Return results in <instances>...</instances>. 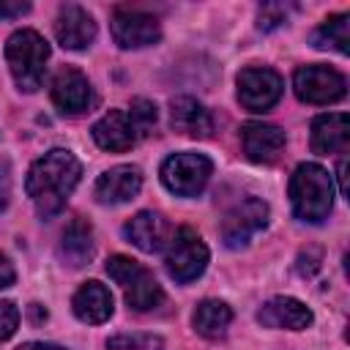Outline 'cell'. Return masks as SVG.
<instances>
[{
    "label": "cell",
    "instance_id": "1",
    "mask_svg": "<svg viewBox=\"0 0 350 350\" xmlns=\"http://www.w3.org/2000/svg\"><path fill=\"white\" fill-rule=\"evenodd\" d=\"M82 175V164L71 150L52 148L41 159H36L25 178V191L33 200L38 216L52 219L63 211L66 200L77 189Z\"/></svg>",
    "mask_w": 350,
    "mask_h": 350
},
{
    "label": "cell",
    "instance_id": "2",
    "mask_svg": "<svg viewBox=\"0 0 350 350\" xmlns=\"http://www.w3.org/2000/svg\"><path fill=\"white\" fill-rule=\"evenodd\" d=\"M290 202L301 221H323L334 205V180L320 164H298L290 175Z\"/></svg>",
    "mask_w": 350,
    "mask_h": 350
},
{
    "label": "cell",
    "instance_id": "3",
    "mask_svg": "<svg viewBox=\"0 0 350 350\" xmlns=\"http://www.w3.org/2000/svg\"><path fill=\"white\" fill-rule=\"evenodd\" d=\"M5 60H8L11 77L19 85V90L33 93V90L41 88L44 68H46V60H49V44L36 30L22 27V30L8 36Z\"/></svg>",
    "mask_w": 350,
    "mask_h": 350
},
{
    "label": "cell",
    "instance_id": "4",
    "mask_svg": "<svg viewBox=\"0 0 350 350\" xmlns=\"http://www.w3.org/2000/svg\"><path fill=\"white\" fill-rule=\"evenodd\" d=\"M107 273H109V279H115L120 284V290L126 295V304L134 312H150L164 301V293H161L159 282L153 279V273L131 257H123V254L109 257L107 260Z\"/></svg>",
    "mask_w": 350,
    "mask_h": 350
},
{
    "label": "cell",
    "instance_id": "5",
    "mask_svg": "<svg viewBox=\"0 0 350 350\" xmlns=\"http://www.w3.org/2000/svg\"><path fill=\"white\" fill-rule=\"evenodd\" d=\"M208 246L202 243V238L191 230V227H180L170 243H167V257H164V265H167V273L186 284V282H194L205 265H208Z\"/></svg>",
    "mask_w": 350,
    "mask_h": 350
},
{
    "label": "cell",
    "instance_id": "6",
    "mask_svg": "<svg viewBox=\"0 0 350 350\" xmlns=\"http://www.w3.org/2000/svg\"><path fill=\"white\" fill-rule=\"evenodd\" d=\"M213 164L202 153H175L161 164V183L178 197H197L211 180Z\"/></svg>",
    "mask_w": 350,
    "mask_h": 350
},
{
    "label": "cell",
    "instance_id": "7",
    "mask_svg": "<svg viewBox=\"0 0 350 350\" xmlns=\"http://www.w3.org/2000/svg\"><path fill=\"white\" fill-rule=\"evenodd\" d=\"M293 88H295V96L306 104H334L347 93L345 77L336 68H328L320 63L298 68L293 77Z\"/></svg>",
    "mask_w": 350,
    "mask_h": 350
},
{
    "label": "cell",
    "instance_id": "8",
    "mask_svg": "<svg viewBox=\"0 0 350 350\" xmlns=\"http://www.w3.org/2000/svg\"><path fill=\"white\" fill-rule=\"evenodd\" d=\"M284 93V82L273 68L252 66L238 74V101L249 112H268Z\"/></svg>",
    "mask_w": 350,
    "mask_h": 350
},
{
    "label": "cell",
    "instance_id": "9",
    "mask_svg": "<svg viewBox=\"0 0 350 350\" xmlns=\"http://www.w3.org/2000/svg\"><path fill=\"white\" fill-rule=\"evenodd\" d=\"M268 224V205L260 197H246L243 202L232 205L221 221V241L230 249L246 246L260 230Z\"/></svg>",
    "mask_w": 350,
    "mask_h": 350
},
{
    "label": "cell",
    "instance_id": "10",
    "mask_svg": "<svg viewBox=\"0 0 350 350\" xmlns=\"http://www.w3.org/2000/svg\"><path fill=\"white\" fill-rule=\"evenodd\" d=\"M109 30L120 49H142L161 38L159 19L150 14H142V11H131V8L112 11Z\"/></svg>",
    "mask_w": 350,
    "mask_h": 350
},
{
    "label": "cell",
    "instance_id": "11",
    "mask_svg": "<svg viewBox=\"0 0 350 350\" xmlns=\"http://www.w3.org/2000/svg\"><path fill=\"white\" fill-rule=\"evenodd\" d=\"M49 96L52 104L63 112V115H82L93 107V88L88 82V77L71 66H63L49 85Z\"/></svg>",
    "mask_w": 350,
    "mask_h": 350
},
{
    "label": "cell",
    "instance_id": "12",
    "mask_svg": "<svg viewBox=\"0 0 350 350\" xmlns=\"http://www.w3.org/2000/svg\"><path fill=\"white\" fill-rule=\"evenodd\" d=\"M123 235L137 249L153 254V252H161L170 243L172 230H170V221L161 213H156V211H139V213H134L123 224Z\"/></svg>",
    "mask_w": 350,
    "mask_h": 350
},
{
    "label": "cell",
    "instance_id": "13",
    "mask_svg": "<svg viewBox=\"0 0 350 350\" xmlns=\"http://www.w3.org/2000/svg\"><path fill=\"white\" fill-rule=\"evenodd\" d=\"M139 189H142L139 167L118 164V167H112V170L98 175L93 194H96V200L101 205H118V202H129Z\"/></svg>",
    "mask_w": 350,
    "mask_h": 350
},
{
    "label": "cell",
    "instance_id": "14",
    "mask_svg": "<svg viewBox=\"0 0 350 350\" xmlns=\"http://www.w3.org/2000/svg\"><path fill=\"white\" fill-rule=\"evenodd\" d=\"M55 38L63 49H85L96 38V22L82 5H63L55 19Z\"/></svg>",
    "mask_w": 350,
    "mask_h": 350
},
{
    "label": "cell",
    "instance_id": "15",
    "mask_svg": "<svg viewBox=\"0 0 350 350\" xmlns=\"http://www.w3.org/2000/svg\"><path fill=\"white\" fill-rule=\"evenodd\" d=\"M241 142L243 153L257 164H271L284 148V131L273 123H243L241 126Z\"/></svg>",
    "mask_w": 350,
    "mask_h": 350
},
{
    "label": "cell",
    "instance_id": "16",
    "mask_svg": "<svg viewBox=\"0 0 350 350\" xmlns=\"http://www.w3.org/2000/svg\"><path fill=\"white\" fill-rule=\"evenodd\" d=\"M93 139L98 148L104 150H112V153H123L129 148L137 145L139 134L129 118V112L123 109H109L104 118H98L93 123Z\"/></svg>",
    "mask_w": 350,
    "mask_h": 350
},
{
    "label": "cell",
    "instance_id": "17",
    "mask_svg": "<svg viewBox=\"0 0 350 350\" xmlns=\"http://www.w3.org/2000/svg\"><path fill=\"white\" fill-rule=\"evenodd\" d=\"M350 148V120L345 112L317 115L312 120V150L320 156L347 153Z\"/></svg>",
    "mask_w": 350,
    "mask_h": 350
},
{
    "label": "cell",
    "instance_id": "18",
    "mask_svg": "<svg viewBox=\"0 0 350 350\" xmlns=\"http://www.w3.org/2000/svg\"><path fill=\"white\" fill-rule=\"evenodd\" d=\"M257 320L265 328H287V331H304L312 325V312L309 306H304L301 301L290 298V295H279L271 298L260 306Z\"/></svg>",
    "mask_w": 350,
    "mask_h": 350
},
{
    "label": "cell",
    "instance_id": "19",
    "mask_svg": "<svg viewBox=\"0 0 350 350\" xmlns=\"http://www.w3.org/2000/svg\"><path fill=\"white\" fill-rule=\"evenodd\" d=\"M170 123L186 137H208L213 131L211 112L191 96H178L170 101Z\"/></svg>",
    "mask_w": 350,
    "mask_h": 350
},
{
    "label": "cell",
    "instance_id": "20",
    "mask_svg": "<svg viewBox=\"0 0 350 350\" xmlns=\"http://www.w3.org/2000/svg\"><path fill=\"white\" fill-rule=\"evenodd\" d=\"M71 309H74V314H77L82 323H90V325L104 323V320H109V314H112V293H109L101 282L90 279V282H85V284L74 293Z\"/></svg>",
    "mask_w": 350,
    "mask_h": 350
},
{
    "label": "cell",
    "instance_id": "21",
    "mask_svg": "<svg viewBox=\"0 0 350 350\" xmlns=\"http://www.w3.org/2000/svg\"><path fill=\"white\" fill-rule=\"evenodd\" d=\"M60 257L71 268H82L93 257V230L85 219H71L60 235Z\"/></svg>",
    "mask_w": 350,
    "mask_h": 350
},
{
    "label": "cell",
    "instance_id": "22",
    "mask_svg": "<svg viewBox=\"0 0 350 350\" xmlns=\"http://www.w3.org/2000/svg\"><path fill=\"white\" fill-rule=\"evenodd\" d=\"M232 323V309L224 304V301H216V298H205L197 304L194 314H191V325L200 336L205 339H219L227 334Z\"/></svg>",
    "mask_w": 350,
    "mask_h": 350
},
{
    "label": "cell",
    "instance_id": "23",
    "mask_svg": "<svg viewBox=\"0 0 350 350\" xmlns=\"http://www.w3.org/2000/svg\"><path fill=\"white\" fill-rule=\"evenodd\" d=\"M347 22H350L347 14L328 16V19L312 33V44H314L317 49H334V52H339V55H347V52H350Z\"/></svg>",
    "mask_w": 350,
    "mask_h": 350
},
{
    "label": "cell",
    "instance_id": "24",
    "mask_svg": "<svg viewBox=\"0 0 350 350\" xmlns=\"http://www.w3.org/2000/svg\"><path fill=\"white\" fill-rule=\"evenodd\" d=\"M129 118H131L137 134H139V137H148V134L153 131V126H156L159 112H156V104H153V101H148V98H134L131 107H129Z\"/></svg>",
    "mask_w": 350,
    "mask_h": 350
},
{
    "label": "cell",
    "instance_id": "25",
    "mask_svg": "<svg viewBox=\"0 0 350 350\" xmlns=\"http://www.w3.org/2000/svg\"><path fill=\"white\" fill-rule=\"evenodd\" d=\"M109 350H164V342L153 334H118L107 342Z\"/></svg>",
    "mask_w": 350,
    "mask_h": 350
},
{
    "label": "cell",
    "instance_id": "26",
    "mask_svg": "<svg viewBox=\"0 0 350 350\" xmlns=\"http://www.w3.org/2000/svg\"><path fill=\"white\" fill-rule=\"evenodd\" d=\"M284 22H287V8L284 5H276V3L260 5V14H257V27L260 30H276Z\"/></svg>",
    "mask_w": 350,
    "mask_h": 350
},
{
    "label": "cell",
    "instance_id": "27",
    "mask_svg": "<svg viewBox=\"0 0 350 350\" xmlns=\"http://www.w3.org/2000/svg\"><path fill=\"white\" fill-rule=\"evenodd\" d=\"M19 325V309L11 301H0V342H5Z\"/></svg>",
    "mask_w": 350,
    "mask_h": 350
},
{
    "label": "cell",
    "instance_id": "28",
    "mask_svg": "<svg viewBox=\"0 0 350 350\" xmlns=\"http://www.w3.org/2000/svg\"><path fill=\"white\" fill-rule=\"evenodd\" d=\"M30 11V3H16V0H3L0 3V19H14Z\"/></svg>",
    "mask_w": 350,
    "mask_h": 350
},
{
    "label": "cell",
    "instance_id": "29",
    "mask_svg": "<svg viewBox=\"0 0 350 350\" xmlns=\"http://www.w3.org/2000/svg\"><path fill=\"white\" fill-rule=\"evenodd\" d=\"M14 279H16L14 265L8 262V257H5V254H0V290H3V287H11V284H14Z\"/></svg>",
    "mask_w": 350,
    "mask_h": 350
},
{
    "label": "cell",
    "instance_id": "30",
    "mask_svg": "<svg viewBox=\"0 0 350 350\" xmlns=\"http://www.w3.org/2000/svg\"><path fill=\"white\" fill-rule=\"evenodd\" d=\"M16 350H63L60 345H46V342H25Z\"/></svg>",
    "mask_w": 350,
    "mask_h": 350
},
{
    "label": "cell",
    "instance_id": "31",
    "mask_svg": "<svg viewBox=\"0 0 350 350\" xmlns=\"http://www.w3.org/2000/svg\"><path fill=\"white\" fill-rule=\"evenodd\" d=\"M336 175H339V189H342V194H347V161H345V159L339 161Z\"/></svg>",
    "mask_w": 350,
    "mask_h": 350
}]
</instances>
